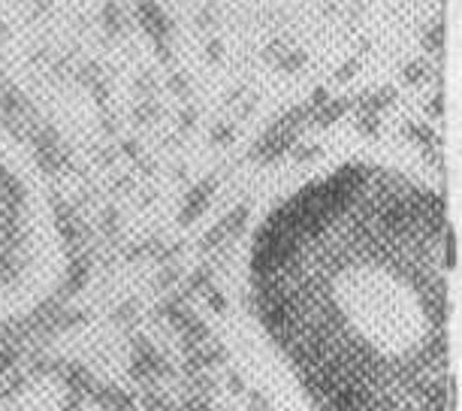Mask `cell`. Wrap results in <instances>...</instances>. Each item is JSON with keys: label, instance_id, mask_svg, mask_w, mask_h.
<instances>
[{"label": "cell", "instance_id": "1", "mask_svg": "<svg viewBox=\"0 0 462 411\" xmlns=\"http://www.w3.org/2000/svg\"><path fill=\"white\" fill-rule=\"evenodd\" d=\"M251 324L305 411H454V224L381 157L311 169L245 245Z\"/></svg>", "mask_w": 462, "mask_h": 411}]
</instances>
